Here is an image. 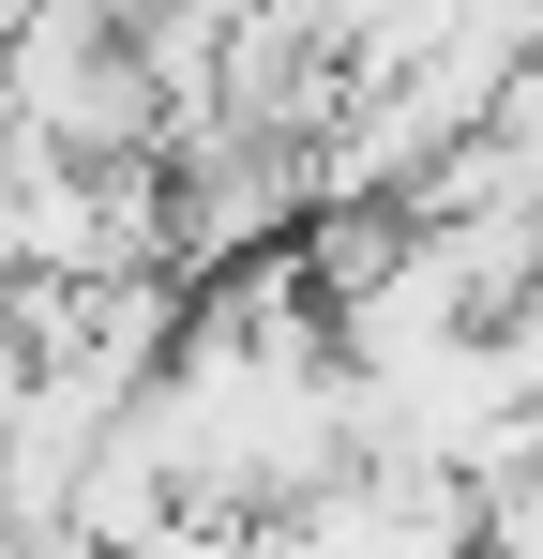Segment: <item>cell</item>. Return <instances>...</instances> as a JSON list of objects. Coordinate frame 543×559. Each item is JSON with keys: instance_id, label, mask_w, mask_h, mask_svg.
Here are the masks:
<instances>
[{"instance_id": "cell-4", "label": "cell", "mask_w": 543, "mask_h": 559, "mask_svg": "<svg viewBox=\"0 0 543 559\" xmlns=\"http://www.w3.org/2000/svg\"><path fill=\"white\" fill-rule=\"evenodd\" d=\"M15 393H31V364H15V333H0V424H15Z\"/></svg>"}, {"instance_id": "cell-2", "label": "cell", "mask_w": 543, "mask_h": 559, "mask_svg": "<svg viewBox=\"0 0 543 559\" xmlns=\"http://www.w3.org/2000/svg\"><path fill=\"white\" fill-rule=\"evenodd\" d=\"M483 136H498V152L529 167V197H543V61L514 76V92H498V121H483Z\"/></svg>"}, {"instance_id": "cell-3", "label": "cell", "mask_w": 543, "mask_h": 559, "mask_svg": "<svg viewBox=\"0 0 543 559\" xmlns=\"http://www.w3.org/2000/svg\"><path fill=\"white\" fill-rule=\"evenodd\" d=\"M121 559H242V530H227V514H167L152 545H121Z\"/></svg>"}, {"instance_id": "cell-1", "label": "cell", "mask_w": 543, "mask_h": 559, "mask_svg": "<svg viewBox=\"0 0 543 559\" xmlns=\"http://www.w3.org/2000/svg\"><path fill=\"white\" fill-rule=\"evenodd\" d=\"M483 348H498V378H514V408L543 424V287L514 302V318H498V333H483Z\"/></svg>"}]
</instances>
